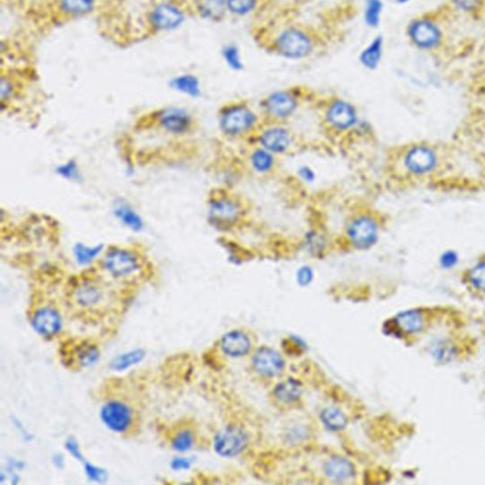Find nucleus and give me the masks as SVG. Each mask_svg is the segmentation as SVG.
Returning a JSON list of instances; mask_svg holds the SVG:
<instances>
[{"mask_svg":"<svg viewBox=\"0 0 485 485\" xmlns=\"http://www.w3.org/2000/svg\"><path fill=\"white\" fill-rule=\"evenodd\" d=\"M263 123L260 111L245 100L223 104L217 114L220 134L230 140H250Z\"/></svg>","mask_w":485,"mask_h":485,"instance_id":"obj_1","label":"nucleus"},{"mask_svg":"<svg viewBox=\"0 0 485 485\" xmlns=\"http://www.w3.org/2000/svg\"><path fill=\"white\" fill-rule=\"evenodd\" d=\"M97 264L104 277L117 283H129L142 277L147 259L136 247L111 246L104 250Z\"/></svg>","mask_w":485,"mask_h":485,"instance_id":"obj_2","label":"nucleus"},{"mask_svg":"<svg viewBox=\"0 0 485 485\" xmlns=\"http://www.w3.org/2000/svg\"><path fill=\"white\" fill-rule=\"evenodd\" d=\"M249 216L247 202L228 189H214L207 201L208 224L219 231L228 233L244 224Z\"/></svg>","mask_w":485,"mask_h":485,"instance_id":"obj_3","label":"nucleus"},{"mask_svg":"<svg viewBox=\"0 0 485 485\" xmlns=\"http://www.w3.org/2000/svg\"><path fill=\"white\" fill-rule=\"evenodd\" d=\"M382 220L370 208H360L351 214L344 225L346 247L355 252H367L379 244L382 233Z\"/></svg>","mask_w":485,"mask_h":485,"instance_id":"obj_4","label":"nucleus"},{"mask_svg":"<svg viewBox=\"0 0 485 485\" xmlns=\"http://www.w3.org/2000/svg\"><path fill=\"white\" fill-rule=\"evenodd\" d=\"M190 13V5L182 0H156L146 12V27L154 35L174 32L184 25Z\"/></svg>","mask_w":485,"mask_h":485,"instance_id":"obj_5","label":"nucleus"},{"mask_svg":"<svg viewBox=\"0 0 485 485\" xmlns=\"http://www.w3.org/2000/svg\"><path fill=\"white\" fill-rule=\"evenodd\" d=\"M304 96L301 87L276 90L262 99L259 111L264 121L286 123L301 108Z\"/></svg>","mask_w":485,"mask_h":485,"instance_id":"obj_6","label":"nucleus"},{"mask_svg":"<svg viewBox=\"0 0 485 485\" xmlns=\"http://www.w3.org/2000/svg\"><path fill=\"white\" fill-rule=\"evenodd\" d=\"M99 417L110 433L126 436L136 428L139 416L131 402L123 397L114 396L101 403Z\"/></svg>","mask_w":485,"mask_h":485,"instance_id":"obj_7","label":"nucleus"},{"mask_svg":"<svg viewBox=\"0 0 485 485\" xmlns=\"http://www.w3.org/2000/svg\"><path fill=\"white\" fill-rule=\"evenodd\" d=\"M321 118L327 130L337 136L354 132L361 121L355 104L340 97H330L324 101Z\"/></svg>","mask_w":485,"mask_h":485,"instance_id":"obj_8","label":"nucleus"},{"mask_svg":"<svg viewBox=\"0 0 485 485\" xmlns=\"http://www.w3.org/2000/svg\"><path fill=\"white\" fill-rule=\"evenodd\" d=\"M316 38L306 28L292 26L281 30L272 41L276 55L290 60H300L314 52Z\"/></svg>","mask_w":485,"mask_h":485,"instance_id":"obj_9","label":"nucleus"},{"mask_svg":"<svg viewBox=\"0 0 485 485\" xmlns=\"http://www.w3.org/2000/svg\"><path fill=\"white\" fill-rule=\"evenodd\" d=\"M252 145L261 146L275 156L281 157L290 153L295 148L297 138L286 123L264 121L255 136Z\"/></svg>","mask_w":485,"mask_h":485,"instance_id":"obj_10","label":"nucleus"},{"mask_svg":"<svg viewBox=\"0 0 485 485\" xmlns=\"http://www.w3.org/2000/svg\"><path fill=\"white\" fill-rule=\"evenodd\" d=\"M155 128L166 136L184 138L193 133L196 121L187 109L179 106H165L151 114Z\"/></svg>","mask_w":485,"mask_h":485,"instance_id":"obj_11","label":"nucleus"},{"mask_svg":"<svg viewBox=\"0 0 485 485\" xmlns=\"http://www.w3.org/2000/svg\"><path fill=\"white\" fill-rule=\"evenodd\" d=\"M439 154L436 149L427 143H414L405 148L400 157L403 171L408 176L417 177H427L438 168Z\"/></svg>","mask_w":485,"mask_h":485,"instance_id":"obj_12","label":"nucleus"},{"mask_svg":"<svg viewBox=\"0 0 485 485\" xmlns=\"http://www.w3.org/2000/svg\"><path fill=\"white\" fill-rule=\"evenodd\" d=\"M107 290L98 277L77 279L69 289V300L78 310L84 312L96 311L106 303Z\"/></svg>","mask_w":485,"mask_h":485,"instance_id":"obj_13","label":"nucleus"},{"mask_svg":"<svg viewBox=\"0 0 485 485\" xmlns=\"http://www.w3.org/2000/svg\"><path fill=\"white\" fill-rule=\"evenodd\" d=\"M101 357L100 347L90 340L73 341L60 348L61 362L74 370L93 367L100 361Z\"/></svg>","mask_w":485,"mask_h":485,"instance_id":"obj_14","label":"nucleus"},{"mask_svg":"<svg viewBox=\"0 0 485 485\" xmlns=\"http://www.w3.org/2000/svg\"><path fill=\"white\" fill-rule=\"evenodd\" d=\"M30 325L43 340H52L63 332V315L55 304H38L30 312Z\"/></svg>","mask_w":485,"mask_h":485,"instance_id":"obj_15","label":"nucleus"},{"mask_svg":"<svg viewBox=\"0 0 485 485\" xmlns=\"http://www.w3.org/2000/svg\"><path fill=\"white\" fill-rule=\"evenodd\" d=\"M247 442L249 437L246 431L236 425H228L214 436L213 448L220 456L234 457L242 452Z\"/></svg>","mask_w":485,"mask_h":485,"instance_id":"obj_16","label":"nucleus"},{"mask_svg":"<svg viewBox=\"0 0 485 485\" xmlns=\"http://www.w3.org/2000/svg\"><path fill=\"white\" fill-rule=\"evenodd\" d=\"M431 313L427 308H414L400 313L393 320L394 328L404 337L422 335L430 327Z\"/></svg>","mask_w":485,"mask_h":485,"instance_id":"obj_17","label":"nucleus"},{"mask_svg":"<svg viewBox=\"0 0 485 485\" xmlns=\"http://www.w3.org/2000/svg\"><path fill=\"white\" fill-rule=\"evenodd\" d=\"M284 357L276 350L269 347H261L253 352L250 366L252 371L264 379H272L284 371Z\"/></svg>","mask_w":485,"mask_h":485,"instance_id":"obj_18","label":"nucleus"},{"mask_svg":"<svg viewBox=\"0 0 485 485\" xmlns=\"http://www.w3.org/2000/svg\"><path fill=\"white\" fill-rule=\"evenodd\" d=\"M253 341L244 330H233L219 341V348L228 357H242L252 352Z\"/></svg>","mask_w":485,"mask_h":485,"instance_id":"obj_19","label":"nucleus"},{"mask_svg":"<svg viewBox=\"0 0 485 485\" xmlns=\"http://www.w3.org/2000/svg\"><path fill=\"white\" fill-rule=\"evenodd\" d=\"M99 0H53L56 15L64 21L84 18L94 13Z\"/></svg>","mask_w":485,"mask_h":485,"instance_id":"obj_20","label":"nucleus"},{"mask_svg":"<svg viewBox=\"0 0 485 485\" xmlns=\"http://www.w3.org/2000/svg\"><path fill=\"white\" fill-rule=\"evenodd\" d=\"M247 165L250 170L258 176H269L276 170L278 157L261 146L252 145L247 154Z\"/></svg>","mask_w":485,"mask_h":485,"instance_id":"obj_21","label":"nucleus"},{"mask_svg":"<svg viewBox=\"0 0 485 485\" xmlns=\"http://www.w3.org/2000/svg\"><path fill=\"white\" fill-rule=\"evenodd\" d=\"M191 13L210 22H221L228 15L225 0H190Z\"/></svg>","mask_w":485,"mask_h":485,"instance_id":"obj_22","label":"nucleus"},{"mask_svg":"<svg viewBox=\"0 0 485 485\" xmlns=\"http://www.w3.org/2000/svg\"><path fill=\"white\" fill-rule=\"evenodd\" d=\"M196 433L190 425H177L168 435L169 447L177 454H184L196 445Z\"/></svg>","mask_w":485,"mask_h":485,"instance_id":"obj_23","label":"nucleus"},{"mask_svg":"<svg viewBox=\"0 0 485 485\" xmlns=\"http://www.w3.org/2000/svg\"><path fill=\"white\" fill-rule=\"evenodd\" d=\"M408 35L414 44L422 48L436 46L441 36L435 25L428 21L414 22L408 28Z\"/></svg>","mask_w":485,"mask_h":485,"instance_id":"obj_24","label":"nucleus"},{"mask_svg":"<svg viewBox=\"0 0 485 485\" xmlns=\"http://www.w3.org/2000/svg\"><path fill=\"white\" fill-rule=\"evenodd\" d=\"M116 218L123 227L128 228L133 233H140L145 228V221L139 211L126 201H118L113 210Z\"/></svg>","mask_w":485,"mask_h":485,"instance_id":"obj_25","label":"nucleus"},{"mask_svg":"<svg viewBox=\"0 0 485 485\" xmlns=\"http://www.w3.org/2000/svg\"><path fill=\"white\" fill-rule=\"evenodd\" d=\"M303 247L313 257H323L330 250V239L324 231L310 228L303 237Z\"/></svg>","mask_w":485,"mask_h":485,"instance_id":"obj_26","label":"nucleus"},{"mask_svg":"<svg viewBox=\"0 0 485 485\" xmlns=\"http://www.w3.org/2000/svg\"><path fill=\"white\" fill-rule=\"evenodd\" d=\"M324 473L335 481H345L355 475V467L351 461L341 456H333L325 462Z\"/></svg>","mask_w":485,"mask_h":485,"instance_id":"obj_27","label":"nucleus"},{"mask_svg":"<svg viewBox=\"0 0 485 485\" xmlns=\"http://www.w3.org/2000/svg\"><path fill=\"white\" fill-rule=\"evenodd\" d=\"M384 40L382 36H377L361 50L358 61L361 66L368 70H374L379 67L383 56Z\"/></svg>","mask_w":485,"mask_h":485,"instance_id":"obj_28","label":"nucleus"},{"mask_svg":"<svg viewBox=\"0 0 485 485\" xmlns=\"http://www.w3.org/2000/svg\"><path fill=\"white\" fill-rule=\"evenodd\" d=\"M170 87L174 91L191 98H199L202 94L201 83L199 77L191 73L174 76L170 82Z\"/></svg>","mask_w":485,"mask_h":485,"instance_id":"obj_29","label":"nucleus"},{"mask_svg":"<svg viewBox=\"0 0 485 485\" xmlns=\"http://www.w3.org/2000/svg\"><path fill=\"white\" fill-rule=\"evenodd\" d=\"M146 357L143 349H133L116 355L109 362L110 370L123 373L142 363Z\"/></svg>","mask_w":485,"mask_h":485,"instance_id":"obj_30","label":"nucleus"},{"mask_svg":"<svg viewBox=\"0 0 485 485\" xmlns=\"http://www.w3.org/2000/svg\"><path fill=\"white\" fill-rule=\"evenodd\" d=\"M301 394H303V388L300 382L293 379L279 383L273 391L276 401L284 405L294 404L300 400Z\"/></svg>","mask_w":485,"mask_h":485,"instance_id":"obj_31","label":"nucleus"},{"mask_svg":"<svg viewBox=\"0 0 485 485\" xmlns=\"http://www.w3.org/2000/svg\"><path fill=\"white\" fill-rule=\"evenodd\" d=\"M103 245H96V246H89L84 242H78L73 249V256L76 263L81 267H89L94 263H98L101 256L104 252Z\"/></svg>","mask_w":485,"mask_h":485,"instance_id":"obj_32","label":"nucleus"},{"mask_svg":"<svg viewBox=\"0 0 485 485\" xmlns=\"http://www.w3.org/2000/svg\"><path fill=\"white\" fill-rule=\"evenodd\" d=\"M464 283L471 291L485 295V260L476 262L464 273Z\"/></svg>","mask_w":485,"mask_h":485,"instance_id":"obj_33","label":"nucleus"},{"mask_svg":"<svg viewBox=\"0 0 485 485\" xmlns=\"http://www.w3.org/2000/svg\"><path fill=\"white\" fill-rule=\"evenodd\" d=\"M19 92V84L15 78V75L11 73H2L0 80V97H1V106H8L16 98Z\"/></svg>","mask_w":485,"mask_h":485,"instance_id":"obj_34","label":"nucleus"},{"mask_svg":"<svg viewBox=\"0 0 485 485\" xmlns=\"http://www.w3.org/2000/svg\"><path fill=\"white\" fill-rule=\"evenodd\" d=\"M221 55L223 60L233 72H238L244 69L245 66L241 52H240L239 48L236 45H225L222 48Z\"/></svg>","mask_w":485,"mask_h":485,"instance_id":"obj_35","label":"nucleus"},{"mask_svg":"<svg viewBox=\"0 0 485 485\" xmlns=\"http://www.w3.org/2000/svg\"><path fill=\"white\" fill-rule=\"evenodd\" d=\"M383 4L381 0H366L364 21L368 27L377 28L381 21Z\"/></svg>","mask_w":485,"mask_h":485,"instance_id":"obj_36","label":"nucleus"},{"mask_svg":"<svg viewBox=\"0 0 485 485\" xmlns=\"http://www.w3.org/2000/svg\"><path fill=\"white\" fill-rule=\"evenodd\" d=\"M321 421L326 425L329 430H340L341 428H345L347 424V418L345 414L338 410V408H326L321 413Z\"/></svg>","mask_w":485,"mask_h":485,"instance_id":"obj_37","label":"nucleus"},{"mask_svg":"<svg viewBox=\"0 0 485 485\" xmlns=\"http://www.w3.org/2000/svg\"><path fill=\"white\" fill-rule=\"evenodd\" d=\"M228 13L236 16H244L255 12L259 0H225Z\"/></svg>","mask_w":485,"mask_h":485,"instance_id":"obj_38","label":"nucleus"},{"mask_svg":"<svg viewBox=\"0 0 485 485\" xmlns=\"http://www.w3.org/2000/svg\"><path fill=\"white\" fill-rule=\"evenodd\" d=\"M56 174L63 179L78 182L82 179L80 166L74 160H69L61 163L56 168Z\"/></svg>","mask_w":485,"mask_h":485,"instance_id":"obj_39","label":"nucleus"},{"mask_svg":"<svg viewBox=\"0 0 485 485\" xmlns=\"http://www.w3.org/2000/svg\"><path fill=\"white\" fill-rule=\"evenodd\" d=\"M82 464H83L84 475L89 481L95 482V484H104L108 479V473L104 468L87 461V459Z\"/></svg>","mask_w":485,"mask_h":485,"instance_id":"obj_40","label":"nucleus"},{"mask_svg":"<svg viewBox=\"0 0 485 485\" xmlns=\"http://www.w3.org/2000/svg\"><path fill=\"white\" fill-rule=\"evenodd\" d=\"M64 448L69 454V456L72 457L76 461L80 462L86 461L84 454L82 452L81 445L75 437H67L66 441H65Z\"/></svg>","mask_w":485,"mask_h":485,"instance_id":"obj_41","label":"nucleus"},{"mask_svg":"<svg viewBox=\"0 0 485 485\" xmlns=\"http://www.w3.org/2000/svg\"><path fill=\"white\" fill-rule=\"evenodd\" d=\"M297 177L299 179L306 183V184H311V183L315 182L316 179H317V173H316L315 169L312 168L311 166L303 165L297 169Z\"/></svg>","mask_w":485,"mask_h":485,"instance_id":"obj_42","label":"nucleus"},{"mask_svg":"<svg viewBox=\"0 0 485 485\" xmlns=\"http://www.w3.org/2000/svg\"><path fill=\"white\" fill-rule=\"evenodd\" d=\"M313 278H314V272L312 267L309 266H303L298 269L297 280L301 286H307L311 283Z\"/></svg>","mask_w":485,"mask_h":485,"instance_id":"obj_43","label":"nucleus"},{"mask_svg":"<svg viewBox=\"0 0 485 485\" xmlns=\"http://www.w3.org/2000/svg\"><path fill=\"white\" fill-rule=\"evenodd\" d=\"M170 467L172 470L176 471V472L188 470L191 467V459L184 456L174 457L171 459Z\"/></svg>","mask_w":485,"mask_h":485,"instance_id":"obj_44","label":"nucleus"},{"mask_svg":"<svg viewBox=\"0 0 485 485\" xmlns=\"http://www.w3.org/2000/svg\"><path fill=\"white\" fill-rule=\"evenodd\" d=\"M457 261H458V256H457L455 252H451V250H447V252L442 253L441 258H440V263L445 269H450V267L455 266Z\"/></svg>","mask_w":485,"mask_h":485,"instance_id":"obj_45","label":"nucleus"},{"mask_svg":"<svg viewBox=\"0 0 485 485\" xmlns=\"http://www.w3.org/2000/svg\"><path fill=\"white\" fill-rule=\"evenodd\" d=\"M12 421L13 425H15L16 430L19 431V434H21L22 438H23L25 441H32V434H30L29 431L26 430V428H25L24 425H22L21 420H18V418H15V417H13Z\"/></svg>","mask_w":485,"mask_h":485,"instance_id":"obj_46","label":"nucleus"},{"mask_svg":"<svg viewBox=\"0 0 485 485\" xmlns=\"http://www.w3.org/2000/svg\"><path fill=\"white\" fill-rule=\"evenodd\" d=\"M479 0H455L456 5L462 10H471L478 5Z\"/></svg>","mask_w":485,"mask_h":485,"instance_id":"obj_47","label":"nucleus"},{"mask_svg":"<svg viewBox=\"0 0 485 485\" xmlns=\"http://www.w3.org/2000/svg\"><path fill=\"white\" fill-rule=\"evenodd\" d=\"M52 464L55 465V468H57V469H63L65 465H66V459H65L63 454H55V455L52 456Z\"/></svg>","mask_w":485,"mask_h":485,"instance_id":"obj_48","label":"nucleus"},{"mask_svg":"<svg viewBox=\"0 0 485 485\" xmlns=\"http://www.w3.org/2000/svg\"><path fill=\"white\" fill-rule=\"evenodd\" d=\"M4 1H6L8 4H21L23 0H4Z\"/></svg>","mask_w":485,"mask_h":485,"instance_id":"obj_49","label":"nucleus"},{"mask_svg":"<svg viewBox=\"0 0 485 485\" xmlns=\"http://www.w3.org/2000/svg\"><path fill=\"white\" fill-rule=\"evenodd\" d=\"M408 1V0H397V2H399V4H405V2Z\"/></svg>","mask_w":485,"mask_h":485,"instance_id":"obj_50","label":"nucleus"},{"mask_svg":"<svg viewBox=\"0 0 485 485\" xmlns=\"http://www.w3.org/2000/svg\"><path fill=\"white\" fill-rule=\"evenodd\" d=\"M484 335H485V324H484Z\"/></svg>","mask_w":485,"mask_h":485,"instance_id":"obj_51","label":"nucleus"}]
</instances>
